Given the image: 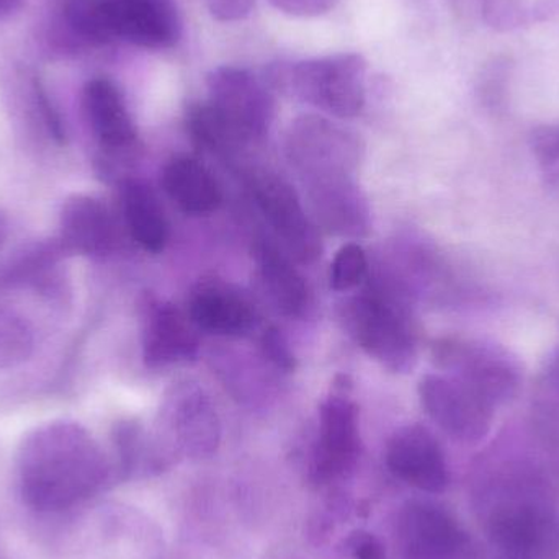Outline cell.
<instances>
[{"mask_svg": "<svg viewBox=\"0 0 559 559\" xmlns=\"http://www.w3.org/2000/svg\"><path fill=\"white\" fill-rule=\"evenodd\" d=\"M342 319L350 337L384 368L394 373L413 370L417 334L401 293L370 285L345 302Z\"/></svg>", "mask_w": 559, "mask_h": 559, "instance_id": "cell-2", "label": "cell"}, {"mask_svg": "<svg viewBox=\"0 0 559 559\" xmlns=\"http://www.w3.org/2000/svg\"><path fill=\"white\" fill-rule=\"evenodd\" d=\"M16 476L28 508L61 512L100 492L110 479V463L87 429L71 420H52L23 437Z\"/></svg>", "mask_w": 559, "mask_h": 559, "instance_id": "cell-1", "label": "cell"}, {"mask_svg": "<svg viewBox=\"0 0 559 559\" xmlns=\"http://www.w3.org/2000/svg\"><path fill=\"white\" fill-rule=\"evenodd\" d=\"M368 262L361 246L348 242L335 255L331 265V286L335 292H348L367 278Z\"/></svg>", "mask_w": 559, "mask_h": 559, "instance_id": "cell-29", "label": "cell"}, {"mask_svg": "<svg viewBox=\"0 0 559 559\" xmlns=\"http://www.w3.org/2000/svg\"><path fill=\"white\" fill-rule=\"evenodd\" d=\"M280 12L293 16H318L329 12L337 0H269Z\"/></svg>", "mask_w": 559, "mask_h": 559, "instance_id": "cell-32", "label": "cell"}, {"mask_svg": "<svg viewBox=\"0 0 559 559\" xmlns=\"http://www.w3.org/2000/svg\"><path fill=\"white\" fill-rule=\"evenodd\" d=\"M388 468L394 476L426 492H442L449 468L439 440L426 427L414 424L394 432L388 442Z\"/></svg>", "mask_w": 559, "mask_h": 559, "instance_id": "cell-16", "label": "cell"}, {"mask_svg": "<svg viewBox=\"0 0 559 559\" xmlns=\"http://www.w3.org/2000/svg\"><path fill=\"white\" fill-rule=\"evenodd\" d=\"M534 414L544 432L559 437V347L542 365L534 388Z\"/></svg>", "mask_w": 559, "mask_h": 559, "instance_id": "cell-26", "label": "cell"}, {"mask_svg": "<svg viewBox=\"0 0 559 559\" xmlns=\"http://www.w3.org/2000/svg\"><path fill=\"white\" fill-rule=\"evenodd\" d=\"M465 12L496 32H515L559 15V0H459Z\"/></svg>", "mask_w": 559, "mask_h": 559, "instance_id": "cell-24", "label": "cell"}, {"mask_svg": "<svg viewBox=\"0 0 559 559\" xmlns=\"http://www.w3.org/2000/svg\"><path fill=\"white\" fill-rule=\"evenodd\" d=\"M209 12L219 22H238L251 15L255 0H203Z\"/></svg>", "mask_w": 559, "mask_h": 559, "instance_id": "cell-31", "label": "cell"}, {"mask_svg": "<svg viewBox=\"0 0 559 559\" xmlns=\"http://www.w3.org/2000/svg\"><path fill=\"white\" fill-rule=\"evenodd\" d=\"M56 239L68 258H104L120 245V228L114 213L104 202L84 193H75L62 203Z\"/></svg>", "mask_w": 559, "mask_h": 559, "instance_id": "cell-15", "label": "cell"}, {"mask_svg": "<svg viewBox=\"0 0 559 559\" xmlns=\"http://www.w3.org/2000/svg\"><path fill=\"white\" fill-rule=\"evenodd\" d=\"M163 419L177 447L190 456H209L218 449L222 427L209 394L199 384H174L164 400Z\"/></svg>", "mask_w": 559, "mask_h": 559, "instance_id": "cell-14", "label": "cell"}, {"mask_svg": "<svg viewBox=\"0 0 559 559\" xmlns=\"http://www.w3.org/2000/svg\"><path fill=\"white\" fill-rule=\"evenodd\" d=\"M104 5L114 38L151 49L170 48L179 39L174 0H104Z\"/></svg>", "mask_w": 559, "mask_h": 559, "instance_id": "cell-17", "label": "cell"}, {"mask_svg": "<svg viewBox=\"0 0 559 559\" xmlns=\"http://www.w3.org/2000/svg\"><path fill=\"white\" fill-rule=\"evenodd\" d=\"M121 210L124 225L134 242L144 251L157 252L166 248L169 225L159 200L151 187L141 180L127 179L121 183Z\"/></svg>", "mask_w": 559, "mask_h": 559, "instance_id": "cell-22", "label": "cell"}, {"mask_svg": "<svg viewBox=\"0 0 559 559\" xmlns=\"http://www.w3.org/2000/svg\"><path fill=\"white\" fill-rule=\"evenodd\" d=\"M69 23L74 32L91 43H108L114 39L104 0H69Z\"/></svg>", "mask_w": 559, "mask_h": 559, "instance_id": "cell-28", "label": "cell"}, {"mask_svg": "<svg viewBox=\"0 0 559 559\" xmlns=\"http://www.w3.org/2000/svg\"><path fill=\"white\" fill-rule=\"evenodd\" d=\"M82 108L100 150V173L114 177L115 170L130 163L140 147L136 127L123 95L108 79H92L82 92Z\"/></svg>", "mask_w": 559, "mask_h": 559, "instance_id": "cell-7", "label": "cell"}, {"mask_svg": "<svg viewBox=\"0 0 559 559\" xmlns=\"http://www.w3.org/2000/svg\"><path fill=\"white\" fill-rule=\"evenodd\" d=\"M432 360L442 373L462 381L495 407L514 400L524 380L515 355L481 341L440 338L432 345Z\"/></svg>", "mask_w": 559, "mask_h": 559, "instance_id": "cell-4", "label": "cell"}, {"mask_svg": "<svg viewBox=\"0 0 559 559\" xmlns=\"http://www.w3.org/2000/svg\"><path fill=\"white\" fill-rule=\"evenodd\" d=\"M10 223L7 213L0 209V252H2L3 246H5L7 239H9Z\"/></svg>", "mask_w": 559, "mask_h": 559, "instance_id": "cell-34", "label": "cell"}, {"mask_svg": "<svg viewBox=\"0 0 559 559\" xmlns=\"http://www.w3.org/2000/svg\"><path fill=\"white\" fill-rule=\"evenodd\" d=\"M350 386L342 378L319 411V439L312 476L318 483L334 481L354 468L360 453L358 413L350 400Z\"/></svg>", "mask_w": 559, "mask_h": 559, "instance_id": "cell-10", "label": "cell"}, {"mask_svg": "<svg viewBox=\"0 0 559 559\" xmlns=\"http://www.w3.org/2000/svg\"><path fill=\"white\" fill-rule=\"evenodd\" d=\"M251 190L259 210L292 258L301 264L321 258L318 228L288 182L271 173L252 174Z\"/></svg>", "mask_w": 559, "mask_h": 559, "instance_id": "cell-9", "label": "cell"}, {"mask_svg": "<svg viewBox=\"0 0 559 559\" xmlns=\"http://www.w3.org/2000/svg\"><path fill=\"white\" fill-rule=\"evenodd\" d=\"M419 397L430 419L460 442H479L491 429L495 406L450 374H426Z\"/></svg>", "mask_w": 559, "mask_h": 559, "instance_id": "cell-8", "label": "cell"}, {"mask_svg": "<svg viewBox=\"0 0 559 559\" xmlns=\"http://www.w3.org/2000/svg\"><path fill=\"white\" fill-rule=\"evenodd\" d=\"M397 540L406 559H472L468 535L445 509L429 502H411L401 511Z\"/></svg>", "mask_w": 559, "mask_h": 559, "instance_id": "cell-12", "label": "cell"}, {"mask_svg": "<svg viewBox=\"0 0 559 559\" xmlns=\"http://www.w3.org/2000/svg\"><path fill=\"white\" fill-rule=\"evenodd\" d=\"M286 157L305 182L325 177L354 176L364 144L354 131L319 115H301L289 124Z\"/></svg>", "mask_w": 559, "mask_h": 559, "instance_id": "cell-5", "label": "cell"}, {"mask_svg": "<svg viewBox=\"0 0 559 559\" xmlns=\"http://www.w3.org/2000/svg\"><path fill=\"white\" fill-rule=\"evenodd\" d=\"M309 205L319 225L341 238H365L370 231V209L354 176L308 180Z\"/></svg>", "mask_w": 559, "mask_h": 559, "instance_id": "cell-18", "label": "cell"}, {"mask_svg": "<svg viewBox=\"0 0 559 559\" xmlns=\"http://www.w3.org/2000/svg\"><path fill=\"white\" fill-rule=\"evenodd\" d=\"M255 264L278 311L289 318L305 314L309 305L308 286L289 259L271 242L261 241L255 246Z\"/></svg>", "mask_w": 559, "mask_h": 559, "instance_id": "cell-23", "label": "cell"}, {"mask_svg": "<svg viewBox=\"0 0 559 559\" xmlns=\"http://www.w3.org/2000/svg\"><path fill=\"white\" fill-rule=\"evenodd\" d=\"M489 540L499 559H559V518L534 504L496 512Z\"/></svg>", "mask_w": 559, "mask_h": 559, "instance_id": "cell-11", "label": "cell"}, {"mask_svg": "<svg viewBox=\"0 0 559 559\" xmlns=\"http://www.w3.org/2000/svg\"><path fill=\"white\" fill-rule=\"evenodd\" d=\"M209 102L241 146L261 141L275 115V100L264 82L246 69L222 66L206 79Z\"/></svg>", "mask_w": 559, "mask_h": 559, "instance_id": "cell-6", "label": "cell"}, {"mask_svg": "<svg viewBox=\"0 0 559 559\" xmlns=\"http://www.w3.org/2000/svg\"><path fill=\"white\" fill-rule=\"evenodd\" d=\"M66 259L68 254L56 238L26 246L0 271V292L26 293L52 308H64L71 298L62 267Z\"/></svg>", "mask_w": 559, "mask_h": 559, "instance_id": "cell-13", "label": "cell"}, {"mask_svg": "<svg viewBox=\"0 0 559 559\" xmlns=\"http://www.w3.org/2000/svg\"><path fill=\"white\" fill-rule=\"evenodd\" d=\"M190 318L203 331L242 335L254 324V312L245 296L223 283H202L190 298Z\"/></svg>", "mask_w": 559, "mask_h": 559, "instance_id": "cell-20", "label": "cell"}, {"mask_svg": "<svg viewBox=\"0 0 559 559\" xmlns=\"http://www.w3.org/2000/svg\"><path fill=\"white\" fill-rule=\"evenodd\" d=\"M19 5L20 0H0V19L9 16Z\"/></svg>", "mask_w": 559, "mask_h": 559, "instance_id": "cell-35", "label": "cell"}, {"mask_svg": "<svg viewBox=\"0 0 559 559\" xmlns=\"http://www.w3.org/2000/svg\"><path fill=\"white\" fill-rule=\"evenodd\" d=\"M167 197L187 215L202 216L222 205V190L210 170L192 157L170 160L163 173Z\"/></svg>", "mask_w": 559, "mask_h": 559, "instance_id": "cell-21", "label": "cell"}, {"mask_svg": "<svg viewBox=\"0 0 559 559\" xmlns=\"http://www.w3.org/2000/svg\"><path fill=\"white\" fill-rule=\"evenodd\" d=\"M528 144L545 187L559 200V123L534 128Z\"/></svg>", "mask_w": 559, "mask_h": 559, "instance_id": "cell-27", "label": "cell"}, {"mask_svg": "<svg viewBox=\"0 0 559 559\" xmlns=\"http://www.w3.org/2000/svg\"><path fill=\"white\" fill-rule=\"evenodd\" d=\"M347 547L355 559H384L383 545L368 532H355L348 538Z\"/></svg>", "mask_w": 559, "mask_h": 559, "instance_id": "cell-33", "label": "cell"}, {"mask_svg": "<svg viewBox=\"0 0 559 559\" xmlns=\"http://www.w3.org/2000/svg\"><path fill=\"white\" fill-rule=\"evenodd\" d=\"M199 337L173 305L150 301L144 312L143 358L147 368L173 367L195 357Z\"/></svg>", "mask_w": 559, "mask_h": 559, "instance_id": "cell-19", "label": "cell"}, {"mask_svg": "<svg viewBox=\"0 0 559 559\" xmlns=\"http://www.w3.org/2000/svg\"><path fill=\"white\" fill-rule=\"evenodd\" d=\"M261 348L264 357L278 370L286 373L295 370V355L289 350L288 342L280 334L278 329L271 328L262 334Z\"/></svg>", "mask_w": 559, "mask_h": 559, "instance_id": "cell-30", "label": "cell"}, {"mask_svg": "<svg viewBox=\"0 0 559 559\" xmlns=\"http://www.w3.org/2000/svg\"><path fill=\"white\" fill-rule=\"evenodd\" d=\"M367 62L355 52L306 59L269 68L272 87L338 118L360 114L365 105Z\"/></svg>", "mask_w": 559, "mask_h": 559, "instance_id": "cell-3", "label": "cell"}, {"mask_svg": "<svg viewBox=\"0 0 559 559\" xmlns=\"http://www.w3.org/2000/svg\"><path fill=\"white\" fill-rule=\"evenodd\" d=\"M35 350V324L5 293L0 292V371L22 367Z\"/></svg>", "mask_w": 559, "mask_h": 559, "instance_id": "cell-25", "label": "cell"}]
</instances>
